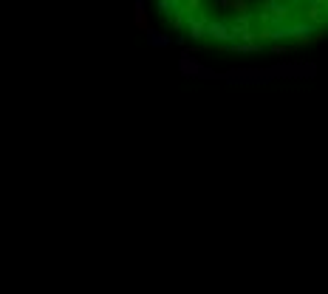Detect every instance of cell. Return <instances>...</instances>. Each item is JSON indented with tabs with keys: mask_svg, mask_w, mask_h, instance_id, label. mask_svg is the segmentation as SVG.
I'll return each mask as SVG.
<instances>
[{
	"mask_svg": "<svg viewBox=\"0 0 328 294\" xmlns=\"http://www.w3.org/2000/svg\"><path fill=\"white\" fill-rule=\"evenodd\" d=\"M148 43L153 49H164V46H170V37L167 34H159V32H150L148 29Z\"/></svg>",
	"mask_w": 328,
	"mask_h": 294,
	"instance_id": "cell-1",
	"label": "cell"
},
{
	"mask_svg": "<svg viewBox=\"0 0 328 294\" xmlns=\"http://www.w3.org/2000/svg\"><path fill=\"white\" fill-rule=\"evenodd\" d=\"M179 65H181V71H184V74H198V71H201V68H198V63H193L190 57H184Z\"/></svg>",
	"mask_w": 328,
	"mask_h": 294,
	"instance_id": "cell-2",
	"label": "cell"
}]
</instances>
